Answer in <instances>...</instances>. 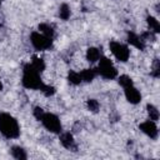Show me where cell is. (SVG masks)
<instances>
[{
	"label": "cell",
	"instance_id": "13",
	"mask_svg": "<svg viewBox=\"0 0 160 160\" xmlns=\"http://www.w3.org/2000/svg\"><path fill=\"white\" fill-rule=\"evenodd\" d=\"M100 58H101V52H100V50L98 48L91 46V48H89L86 50V60L89 62H91V64L96 62V61H99Z\"/></svg>",
	"mask_w": 160,
	"mask_h": 160
},
{
	"label": "cell",
	"instance_id": "10",
	"mask_svg": "<svg viewBox=\"0 0 160 160\" xmlns=\"http://www.w3.org/2000/svg\"><path fill=\"white\" fill-rule=\"evenodd\" d=\"M128 44H130L131 46L139 49V50H144L145 49V42L142 41V39L140 38V35L132 32V31H129L128 32Z\"/></svg>",
	"mask_w": 160,
	"mask_h": 160
},
{
	"label": "cell",
	"instance_id": "17",
	"mask_svg": "<svg viewBox=\"0 0 160 160\" xmlns=\"http://www.w3.org/2000/svg\"><path fill=\"white\" fill-rule=\"evenodd\" d=\"M146 112H148V116H149L150 120H152V121H158L159 120L160 114H159V110H158V108L155 105L148 104L146 105Z\"/></svg>",
	"mask_w": 160,
	"mask_h": 160
},
{
	"label": "cell",
	"instance_id": "14",
	"mask_svg": "<svg viewBox=\"0 0 160 160\" xmlns=\"http://www.w3.org/2000/svg\"><path fill=\"white\" fill-rule=\"evenodd\" d=\"M38 29H39V31H40L41 34H44L45 36H48V38H50V39H54V36H55V30H54V28H52L50 24H48V22H41V24H39Z\"/></svg>",
	"mask_w": 160,
	"mask_h": 160
},
{
	"label": "cell",
	"instance_id": "19",
	"mask_svg": "<svg viewBox=\"0 0 160 160\" xmlns=\"http://www.w3.org/2000/svg\"><path fill=\"white\" fill-rule=\"evenodd\" d=\"M34 68H35V70H38L40 74L45 70V61H44V59H41V58H39V56H32V60H31V62H30Z\"/></svg>",
	"mask_w": 160,
	"mask_h": 160
},
{
	"label": "cell",
	"instance_id": "2",
	"mask_svg": "<svg viewBox=\"0 0 160 160\" xmlns=\"http://www.w3.org/2000/svg\"><path fill=\"white\" fill-rule=\"evenodd\" d=\"M0 132L8 139L19 138L20 125L18 120L8 112H0Z\"/></svg>",
	"mask_w": 160,
	"mask_h": 160
},
{
	"label": "cell",
	"instance_id": "16",
	"mask_svg": "<svg viewBox=\"0 0 160 160\" xmlns=\"http://www.w3.org/2000/svg\"><path fill=\"white\" fill-rule=\"evenodd\" d=\"M146 22H148V25H149V29H150L152 32H155L156 35L160 32V24H159V20H158L156 18H154V16H151V15H148V16H146Z\"/></svg>",
	"mask_w": 160,
	"mask_h": 160
},
{
	"label": "cell",
	"instance_id": "23",
	"mask_svg": "<svg viewBox=\"0 0 160 160\" xmlns=\"http://www.w3.org/2000/svg\"><path fill=\"white\" fill-rule=\"evenodd\" d=\"M150 74H151V76H154L156 79L160 76V61H159L158 58H155L154 61H152V68H151Z\"/></svg>",
	"mask_w": 160,
	"mask_h": 160
},
{
	"label": "cell",
	"instance_id": "18",
	"mask_svg": "<svg viewBox=\"0 0 160 160\" xmlns=\"http://www.w3.org/2000/svg\"><path fill=\"white\" fill-rule=\"evenodd\" d=\"M68 81L71 84V85H80L82 82L81 80V76H80V72L78 71H74V70H70L69 74H68Z\"/></svg>",
	"mask_w": 160,
	"mask_h": 160
},
{
	"label": "cell",
	"instance_id": "6",
	"mask_svg": "<svg viewBox=\"0 0 160 160\" xmlns=\"http://www.w3.org/2000/svg\"><path fill=\"white\" fill-rule=\"evenodd\" d=\"M40 121H41L42 126L52 134H60L62 130V125H61L60 119L52 112H44Z\"/></svg>",
	"mask_w": 160,
	"mask_h": 160
},
{
	"label": "cell",
	"instance_id": "1",
	"mask_svg": "<svg viewBox=\"0 0 160 160\" xmlns=\"http://www.w3.org/2000/svg\"><path fill=\"white\" fill-rule=\"evenodd\" d=\"M21 84H22L24 88L31 89V90H41V88L44 86L40 72L38 70H35V68L30 62L25 64L24 68H22Z\"/></svg>",
	"mask_w": 160,
	"mask_h": 160
},
{
	"label": "cell",
	"instance_id": "24",
	"mask_svg": "<svg viewBox=\"0 0 160 160\" xmlns=\"http://www.w3.org/2000/svg\"><path fill=\"white\" fill-rule=\"evenodd\" d=\"M40 91H41V92L44 94V96H46V98H50V96H52V95L56 92L55 88L51 86V85H48V84H44V86L41 88Z\"/></svg>",
	"mask_w": 160,
	"mask_h": 160
},
{
	"label": "cell",
	"instance_id": "26",
	"mask_svg": "<svg viewBox=\"0 0 160 160\" xmlns=\"http://www.w3.org/2000/svg\"><path fill=\"white\" fill-rule=\"evenodd\" d=\"M1 90H2V82L0 81V91H1Z\"/></svg>",
	"mask_w": 160,
	"mask_h": 160
},
{
	"label": "cell",
	"instance_id": "3",
	"mask_svg": "<svg viewBox=\"0 0 160 160\" xmlns=\"http://www.w3.org/2000/svg\"><path fill=\"white\" fill-rule=\"evenodd\" d=\"M96 72L98 75H100L101 78L106 79V80H112L118 76V70L114 66L112 61L110 59H108L106 56H101L99 59V65L96 68Z\"/></svg>",
	"mask_w": 160,
	"mask_h": 160
},
{
	"label": "cell",
	"instance_id": "5",
	"mask_svg": "<svg viewBox=\"0 0 160 160\" xmlns=\"http://www.w3.org/2000/svg\"><path fill=\"white\" fill-rule=\"evenodd\" d=\"M109 49L111 54L115 56V59L120 62H126L130 58V49L128 45L119 42L116 40H111L109 42Z\"/></svg>",
	"mask_w": 160,
	"mask_h": 160
},
{
	"label": "cell",
	"instance_id": "7",
	"mask_svg": "<svg viewBox=\"0 0 160 160\" xmlns=\"http://www.w3.org/2000/svg\"><path fill=\"white\" fill-rule=\"evenodd\" d=\"M139 129L150 139L152 140H156L158 136H159V129L156 126V121H152V120H146V121H142L140 125H139Z\"/></svg>",
	"mask_w": 160,
	"mask_h": 160
},
{
	"label": "cell",
	"instance_id": "15",
	"mask_svg": "<svg viewBox=\"0 0 160 160\" xmlns=\"http://www.w3.org/2000/svg\"><path fill=\"white\" fill-rule=\"evenodd\" d=\"M58 15L61 20L66 21L69 20L70 15H71V10H70V6L66 4V2H62L60 6H59V11H58Z\"/></svg>",
	"mask_w": 160,
	"mask_h": 160
},
{
	"label": "cell",
	"instance_id": "11",
	"mask_svg": "<svg viewBox=\"0 0 160 160\" xmlns=\"http://www.w3.org/2000/svg\"><path fill=\"white\" fill-rule=\"evenodd\" d=\"M80 76H81V80L84 82H91L98 76L96 68H88V69L81 70L80 71Z\"/></svg>",
	"mask_w": 160,
	"mask_h": 160
},
{
	"label": "cell",
	"instance_id": "22",
	"mask_svg": "<svg viewBox=\"0 0 160 160\" xmlns=\"http://www.w3.org/2000/svg\"><path fill=\"white\" fill-rule=\"evenodd\" d=\"M140 38L142 39L144 42H146V41H151V42H154V41L156 40V34L152 32L151 30H146V31H144V32L140 34Z\"/></svg>",
	"mask_w": 160,
	"mask_h": 160
},
{
	"label": "cell",
	"instance_id": "25",
	"mask_svg": "<svg viewBox=\"0 0 160 160\" xmlns=\"http://www.w3.org/2000/svg\"><path fill=\"white\" fill-rule=\"evenodd\" d=\"M44 109L42 108H40V106H35L34 108V110H32V115H34V118L36 119V120H41V118H42V115H44Z\"/></svg>",
	"mask_w": 160,
	"mask_h": 160
},
{
	"label": "cell",
	"instance_id": "21",
	"mask_svg": "<svg viewBox=\"0 0 160 160\" xmlns=\"http://www.w3.org/2000/svg\"><path fill=\"white\" fill-rule=\"evenodd\" d=\"M86 108L91 112H98L100 109V104L96 99H88L86 100Z\"/></svg>",
	"mask_w": 160,
	"mask_h": 160
},
{
	"label": "cell",
	"instance_id": "4",
	"mask_svg": "<svg viewBox=\"0 0 160 160\" xmlns=\"http://www.w3.org/2000/svg\"><path fill=\"white\" fill-rule=\"evenodd\" d=\"M30 42L36 51H46L52 48V39L45 36L40 31H32L30 34Z\"/></svg>",
	"mask_w": 160,
	"mask_h": 160
},
{
	"label": "cell",
	"instance_id": "9",
	"mask_svg": "<svg viewBox=\"0 0 160 160\" xmlns=\"http://www.w3.org/2000/svg\"><path fill=\"white\" fill-rule=\"evenodd\" d=\"M124 94H125L126 100L132 105H136V104H139L141 101V94L134 85L124 88Z\"/></svg>",
	"mask_w": 160,
	"mask_h": 160
},
{
	"label": "cell",
	"instance_id": "27",
	"mask_svg": "<svg viewBox=\"0 0 160 160\" xmlns=\"http://www.w3.org/2000/svg\"><path fill=\"white\" fill-rule=\"evenodd\" d=\"M1 2H2V0H0V5H1Z\"/></svg>",
	"mask_w": 160,
	"mask_h": 160
},
{
	"label": "cell",
	"instance_id": "12",
	"mask_svg": "<svg viewBox=\"0 0 160 160\" xmlns=\"http://www.w3.org/2000/svg\"><path fill=\"white\" fill-rule=\"evenodd\" d=\"M10 154H11V156H12L14 159H16V160H26V159H28V154H26L25 149L21 148V146H19V145L11 146Z\"/></svg>",
	"mask_w": 160,
	"mask_h": 160
},
{
	"label": "cell",
	"instance_id": "8",
	"mask_svg": "<svg viewBox=\"0 0 160 160\" xmlns=\"http://www.w3.org/2000/svg\"><path fill=\"white\" fill-rule=\"evenodd\" d=\"M59 140H60V144L68 149V150H71V151H76L78 150V145H76V141L72 136L71 132L66 131V132H60L59 134Z\"/></svg>",
	"mask_w": 160,
	"mask_h": 160
},
{
	"label": "cell",
	"instance_id": "20",
	"mask_svg": "<svg viewBox=\"0 0 160 160\" xmlns=\"http://www.w3.org/2000/svg\"><path fill=\"white\" fill-rule=\"evenodd\" d=\"M118 82H119V85H120L122 89H124V88H128V86L134 85L132 79H131L129 75H126V74H122V75L118 76Z\"/></svg>",
	"mask_w": 160,
	"mask_h": 160
}]
</instances>
